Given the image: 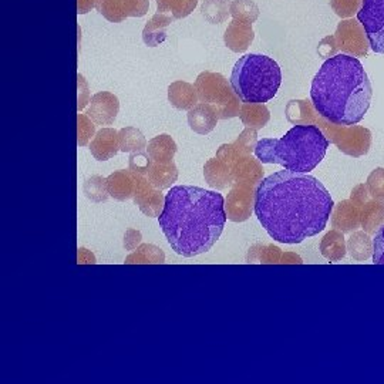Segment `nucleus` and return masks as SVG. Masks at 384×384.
<instances>
[{
	"label": "nucleus",
	"mask_w": 384,
	"mask_h": 384,
	"mask_svg": "<svg viewBox=\"0 0 384 384\" xmlns=\"http://www.w3.org/2000/svg\"><path fill=\"white\" fill-rule=\"evenodd\" d=\"M120 137V150L130 152V151H141L145 147V137L143 132L137 128L127 127L118 132Z\"/></svg>",
	"instance_id": "18"
},
{
	"label": "nucleus",
	"mask_w": 384,
	"mask_h": 384,
	"mask_svg": "<svg viewBox=\"0 0 384 384\" xmlns=\"http://www.w3.org/2000/svg\"><path fill=\"white\" fill-rule=\"evenodd\" d=\"M93 155L100 161H105L117 154L120 150V137L114 128H103L97 132V135L90 144Z\"/></svg>",
	"instance_id": "10"
},
{
	"label": "nucleus",
	"mask_w": 384,
	"mask_h": 384,
	"mask_svg": "<svg viewBox=\"0 0 384 384\" xmlns=\"http://www.w3.org/2000/svg\"><path fill=\"white\" fill-rule=\"evenodd\" d=\"M371 96V83L363 64L345 53L326 59L310 87L314 110L336 125L360 123L370 108Z\"/></svg>",
	"instance_id": "3"
},
{
	"label": "nucleus",
	"mask_w": 384,
	"mask_h": 384,
	"mask_svg": "<svg viewBox=\"0 0 384 384\" xmlns=\"http://www.w3.org/2000/svg\"><path fill=\"white\" fill-rule=\"evenodd\" d=\"M172 23V17L156 13L151 17L143 30L144 43L148 47H156L167 40V27Z\"/></svg>",
	"instance_id": "11"
},
{
	"label": "nucleus",
	"mask_w": 384,
	"mask_h": 384,
	"mask_svg": "<svg viewBox=\"0 0 384 384\" xmlns=\"http://www.w3.org/2000/svg\"><path fill=\"white\" fill-rule=\"evenodd\" d=\"M150 167V158L144 152H134L130 155V168L137 172H147Z\"/></svg>",
	"instance_id": "21"
},
{
	"label": "nucleus",
	"mask_w": 384,
	"mask_h": 384,
	"mask_svg": "<svg viewBox=\"0 0 384 384\" xmlns=\"http://www.w3.org/2000/svg\"><path fill=\"white\" fill-rule=\"evenodd\" d=\"M97 12L111 23L128 17H141L150 9V0H97Z\"/></svg>",
	"instance_id": "7"
},
{
	"label": "nucleus",
	"mask_w": 384,
	"mask_h": 384,
	"mask_svg": "<svg viewBox=\"0 0 384 384\" xmlns=\"http://www.w3.org/2000/svg\"><path fill=\"white\" fill-rule=\"evenodd\" d=\"M168 98L171 104L179 110H188L196 103L195 88L184 81H176L169 85Z\"/></svg>",
	"instance_id": "13"
},
{
	"label": "nucleus",
	"mask_w": 384,
	"mask_h": 384,
	"mask_svg": "<svg viewBox=\"0 0 384 384\" xmlns=\"http://www.w3.org/2000/svg\"><path fill=\"white\" fill-rule=\"evenodd\" d=\"M231 16L234 20L252 25L259 17V7L252 0H232Z\"/></svg>",
	"instance_id": "17"
},
{
	"label": "nucleus",
	"mask_w": 384,
	"mask_h": 384,
	"mask_svg": "<svg viewBox=\"0 0 384 384\" xmlns=\"http://www.w3.org/2000/svg\"><path fill=\"white\" fill-rule=\"evenodd\" d=\"M158 222L172 251L194 258L211 251L221 238L225 199L215 191L178 185L167 192Z\"/></svg>",
	"instance_id": "2"
},
{
	"label": "nucleus",
	"mask_w": 384,
	"mask_h": 384,
	"mask_svg": "<svg viewBox=\"0 0 384 384\" xmlns=\"http://www.w3.org/2000/svg\"><path fill=\"white\" fill-rule=\"evenodd\" d=\"M333 205L329 191L318 178L289 169L263 178L255 191V215L269 236L280 243L296 245L320 234Z\"/></svg>",
	"instance_id": "1"
},
{
	"label": "nucleus",
	"mask_w": 384,
	"mask_h": 384,
	"mask_svg": "<svg viewBox=\"0 0 384 384\" xmlns=\"http://www.w3.org/2000/svg\"><path fill=\"white\" fill-rule=\"evenodd\" d=\"M229 84L245 104H265L279 92L280 65L265 54L247 53L235 63Z\"/></svg>",
	"instance_id": "5"
},
{
	"label": "nucleus",
	"mask_w": 384,
	"mask_h": 384,
	"mask_svg": "<svg viewBox=\"0 0 384 384\" xmlns=\"http://www.w3.org/2000/svg\"><path fill=\"white\" fill-rule=\"evenodd\" d=\"M357 20L365 29L371 50L384 54V0H362Z\"/></svg>",
	"instance_id": "6"
},
{
	"label": "nucleus",
	"mask_w": 384,
	"mask_h": 384,
	"mask_svg": "<svg viewBox=\"0 0 384 384\" xmlns=\"http://www.w3.org/2000/svg\"><path fill=\"white\" fill-rule=\"evenodd\" d=\"M255 33L252 25H247L239 20H234L227 27V32L223 34V41L229 50L235 53H242L251 46L254 41Z\"/></svg>",
	"instance_id": "9"
},
{
	"label": "nucleus",
	"mask_w": 384,
	"mask_h": 384,
	"mask_svg": "<svg viewBox=\"0 0 384 384\" xmlns=\"http://www.w3.org/2000/svg\"><path fill=\"white\" fill-rule=\"evenodd\" d=\"M330 141L314 124H296L280 138H262L255 155L262 164H278L295 172L307 174L326 156Z\"/></svg>",
	"instance_id": "4"
},
{
	"label": "nucleus",
	"mask_w": 384,
	"mask_h": 384,
	"mask_svg": "<svg viewBox=\"0 0 384 384\" xmlns=\"http://www.w3.org/2000/svg\"><path fill=\"white\" fill-rule=\"evenodd\" d=\"M93 132H94V127L90 123V120L84 116H78V134H80L78 144L84 145L88 141V138L93 135Z\"/></svg>",
	"instance_id": "22"
},
{
	"label": "nucleus",
	"mask_w": 384,
	"mask_h": 384,
	"mask_svg": "<svg viewBox=\"0 0 384 384\" xmlns=\"http://www.w3.org/2000/svg\"><path fill=\"white\" fill-rule=\"evenodd\" d=\"M218 116L216 111L208 104H196L188 112L189 127L195 132L208 134L215 128Z\"/></svg>",
	"instance_id": "12"
},
{
	"label": "nucleus",
	"mask_w": 384,
	"mask_h": 384,
	"mask_svg": "<svg viewBox=\"0 0 384 384\" xmlns=\"http://www.w3.org/2000/svg\"><path fill=\"white\" fill-rule=\"evenodd\" d=\"M373 263L384 265V225L373 239Z\"/></svg>",
	"instance_id": "20"
},
{
	"label": "nucleus",
	"mask_w": 384,
	"mask_h": 384,
	"mask_svg": "<svg viewBox=\"0 0 384 384\" xmlns=\"http://www.w3.org/2000/svg\"><path fill=\"white\" fill-rule=\"evenodd\" d=\"M198 0H156V12L172 19H184L195 10Z\"/></svg>",
	"instance_id": "14"
},
{
	"label": "nucleus",
	"mask_w": 384,
	"mask_h": 384,
	"mask_svg": "<svg viewBox=\"0 0 384 384\" xmlns=\"http://www.w3.org/2000/svg\"><path fill=\"white\" fill-rule=\"evenodd\" d=\"M96 5H97V0H77V13H88L96 7Z\"/></svg>",
	"instance_id": "23"
},
{
	"label": "nucleus",
	"mask_w": 384,
	"mask_h": 384,
	"mask_svg": "<svg viewBox=\"0 0 384 384\" xmlns=\"http://www.w3.org/2000/svg\"><path fill=\"white\" fill-rule=\"evenodd\" d=\"M176 147L175 143L172 141V138L169 135H158L155 137L148 145V152L150 155L158 161V163H165V161H169L172 155L175 154Z\"/></svg>",
	"instance_id": "16"
},
{
	"label": "nucleus",
	"mask_w": 384,
	"mask_h": 384,
	"mask_svg": "<svg viewBox=\"0 0 384 384\" xmlns=\"http://www.w3.org/2000/svg\"><path fill=\"white\" fill-rule=\"evenodd\" d=\"M120 103L118 98L108 92L94 94L87 108V116L98 125H111L117 117Z\"/></svg>",
	"instance_id": "8"
},
{
	"label": "nucleus",
	"mask_w": 384,
	"mask_h": 384,
	"mask_svg": "<svg viewBox=\"0 0 384 384\" xmlns=\"http://www.w3.org/2000/svg\"><path fill=\"white\" fill-rule=\"evenodd\" d=\"M332 7L334 13L342 16V17L352 16L353 13H357L360 10L358 2H356V0H332Z\"/></svg>",
	"instance_id": "19"
},
{
	"label": "nucleus",
	"mask_w": 384,
	"mask_h": 384,
	"mask_svg": "<svg viewBox=\"0 0 384 384\" xmlns=\"http://www.w3.org/2000/svg\"><path fill=\"white\" fill-rule=\"evenodd\" d=\"M231 3L232 0H204L202 16L208 23L219 25L231 16Z\"/></svg>",
	"instance_id": "15"
}]
</instances>
